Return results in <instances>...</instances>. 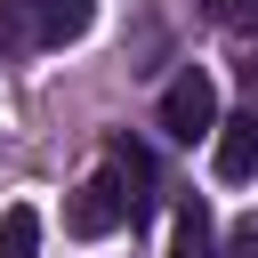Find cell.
Wrapping results in <instances>:
<instances>
[{
	"mask_svg": "<svg viewBox=\"0 0 258 258\" xmlns=\"http://www.w3.org/2000/svg\"><path fill=\"white\" fill-rule=\"evenodd\" d=\"M161 129H169L177 145H194V137H218V81H210L202 64H185V73L161 89Z\"/></svg>",
	"mask_w": 258,
	"mask_h": 258,
	"instance_id": "1",
	"label": "cell"
},
{
	"mask_svg": "<svg viewBox=\"0 0 258 258\" xmlns=\"http://www.w3.org/2000/svg\"><path fill=\"white\" fill-rule=\"evenodd\" d=\"M113 226H129V194H121L113 169H97L89 185H73V202H64V234H73V242H105Z\"/></svg>",
	"mask_w": 258,
	"mask_h": 258,
	"instance_id": "2",
	"label": "cell"
},
{
	"mask_svg": "<svg viewBox=\"0 0 258 258\" xmlns=\"http://www.w3.org/2000/svg\"><path fill=\"white\" fill-rule=\"evenodd\" d=\"M210 169H218L226 185H250V177H258V105L234 113V121H218V137H210Z\"/></svg>",
	"mask_w": 258,
	"mask_h": 258,
	"instance_id": "3",
	"label": "cell"
},
{
	"mask_svg": "<svg viewBox=\"0 0 258 258\" xmlns=\"http://www.w3.org/2000/svg\"><path fill=\"white\" fill-rule=\"evenodd\" d=\"M105 169L121 177V194H129V226L153 210V161H145V145H129V137H105Z\"/></svg>",
	"mask_w": 258,
	"mask_h": 258,
	"instance_id": "4",
	"label": "cell"
},
{
	"mask_svg": "<svg viewBox=\"0 0 258 258\" xmlns=\"http://www.w3.org/2000/svg\"><path fill=\"white\" fill-rule=\"evenodd\" d=\"M89 24H97V0H32V40L40 48L89 40Z\"/></svg>",
	"mask_w": 258,
	"mask_h": 258,
	"instance_id": "5",
	"label": "cell"
},
{
	"mask_svg": "<svg viewBox=\"0 0 258 258\" xmlns=\"http://www.w3.org/2000/svg\"><path fill=\"white\" fill-rule=\"evenodd\" d=\"M169 258H218V218H210V202H202V194H194V202H177Z\"/></svg>",
	"mask_w": 258,
	"mask_h": 258,
	"instance_id": "6",
	"label": "cell"
},
{
	"mask_svg": "<svg viewBox=\"0 0 258 258\" xmlns=\"http://www.w3.org/2000/svg\"><path fill=\"white\" fill-rule=\"evenodd\" d=\"M0 258H40V210L32 202L0 210Z\"/></svg>",
	"mask_w": 258,
	"mask_h": 258,
	"instance_id": "7",
	"label": "cell"
},
{
	"mask_svg": "<svg viewBox=\"0 0 258 258\" xmlns=\"http://www.w3.org/2000/svg\"><path fill=\"white\" fill-rule=\"evenodd\" d=\"M0 48H40L32 40V0H0Z\"/></svg>",
	"mask_w": 258,
	"mask_h": 258,
	"instance_id": "8",
	"label": "cell"
},
{
	"mask_svg": "<svg viewBox=\"0 0 258 258\" xmlns=\"http://www.w3.org/2000/svg\"><path fill=\"white\" fill-rule=\"evenodd\" d=\"M202 16L226 24V32H250V24H258V0H202Z\"/></svg>",
	"mask_w": 258,
	"mask_h": 258,
	"instance_id": "9",
	"label": "cell"
},
{
	"mask_svg": "<svg viewBox=\"0 0 258 258\" xmlns=\"http://www.w3.org/2000/svg\"><path fill=\"white\" fill-rule=\"evenodd\" d=\"M226 250H234V258H258V218H234V234H226Z\"/></svg>",
	"mask_w": 258,
	"mask_h": 258,
	"instance_id": "10",
	"label": "cell"
},
{
	"mask_svg": "<svg viewBox=\"0 0 258 258\" xmlns=\"http://www.w3.org/2000/svg\"><path fill=\"white\" fill-rule=\"evenodd\" d=\"M242 81H250V105H258V56H250V64H242Z\"/></svg>",
	"mask_w": 258,
	"mask_h": 258,
	"instance_id": "11",
	"label": "cell"
}]
</instances>
